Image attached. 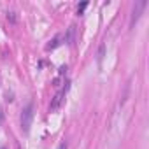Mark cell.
<instances>
[{"instance_id": "obj_1", "label": "cell", "mask_w": 149, "mask_h": 149, "mask_svg": "<svg viewBox=\"0 0 149 149\" xmlns=\"http://www.w3.org/2000/svg\"><path fill=\"white\" fill-rule=\"evenodd\" d=\"M33 112H35L33 102H28L21 111V130H23V133L30 132V126H32V121H33Z\"/></svg>"}, {"instance_id": "obj_2", "label": "cell", "mask_w": 149, "mask_h": 149, "mask_svg": "<svg viewBox=\"0 0 149 149\" xmlns=\"http://www.w3.org/2000/svg\"><path fill=\"white\" fill-rule=\"evenodd\" d=\"M147 6V0H139V2L133 6V11H132V18H130V28H133L135 26V23L139 21V18H140V13L144 11V7Z\"/></svg>"}, {"instance_id": "obj_3", "label": "cell", "mask_w": 149, "mask_h": 149, "mask_svg": "<svg viewBox=\"0 0 149 149\" xmlns=\"http://www.w3.org/2000/svg\"><path fill=\"white\" fill-rule=\"evenodd\" d=\"M67 86L60 91V93H56L54 95V98H53V102H51V105H49V111H56L58 107H60V104H61V100H63V97H65V93H67V90H68V83H65Z\"/></svg>"}, {"instance_id": "obj_4", "label": "cell", "mask_w": 149, "mask_h": 149, "mask_svg": "<svg viewBox=\"0 0 149 149\" xmlns=\"http://www.w3.org/2000/svg\"><path fill=\"white\" fill-rule=\"evenodd\" d=\"M60 40H61V35H56V37H54V39H53V40H51V42H49V44L46 46V51H51V49H56V47H58V46L61 44Z\"/></svg>"}, {"instance_id": "obj_5", "label": "cell", "mask_w": 149, "mask_h": 149, "mask_svg": "<svg viewBox=\"0 0 149 149\" xmlns=\"http://www.w3.org/2000/svg\"><path fill=\"white\" fill-rule=\"evenodd\" d=\"M74 33H76V26H70L68 30H67V35H65V40H67V44H74Z\"/></svg>"}, {"instance_id": "obj_6", "label": "cell", "mask_w": 149, "mask_h": 149, "mask_svg": "<svg viewBox=\"0 0 149 149\" xmlns=\"http://www.w3.org/2000/svg\"><path fill=\"white\" fill-rule=\"evenodd\" d=\"M104 56H105V44L102 42V44H100V47H98V54H97V61H98V67L102 65V61H104Z\"/></svg>"}, {"instance_id": "obj_7", "label": "cell", "mask_w": 149, "mask_h": 149, "mask_svg": "<svg viewBox=\"0 0 149 149\" xmlns=\"http://www.w3.org/2000/svg\"><path fill=\"white\" fill-rule=\"evenodd\" d=\"M7 19H9L11 23H16V19H18V18H16V13H14V11H9V13H7Z\"/></svg>"}, {"instance_id": "obj_8", "label": "cell", "mask_w": 149, "mask_h": 149, "mask_svg": "<svg viewBox=\"0 0 149 149\" xmlns=\"http://www.w3.org/2000/svg\"><path fill=\"white\" fill-rule=\"evenodd\" d=\"M88 7V2H81L79 6H77V14H83V11Z\"/></svg>"}, {"instance_id": "obj_9", "label": "cell", "mask_w": 149, "mask_h": 149, "mask_svg": "<svg viewBox=\"0 0 149 149\" xmlns=\"http://www.w3.org/2000/svg\"><path fill=\"white\" fill-rule=\"evenodd\" d=\"M63 74H67V65H61L60 67V76H63Z\"/></svg>"}, {"instance_id": "obj_10", "label": "cell", "mask_w": 149, "mask_h": 149, "mask_svg": "<svg viewBox=\"0 0 149 149\" xmlns=\"http://www.w3.org/2000/svg\"><path fill=\"white\" fill-rule=\"evenodd\" d=\"M68 146H67V140H63V142H60V146H58V149H67Z\"/></svg>"}, {"instance_id": "obj_11", "label": "cell", "mask_w": 149, "mask_h": 149, "mask_svg": "<svg viewBox=\"0 0 149 149\" xmlns=\"http://www.w3.org/2000/svg\"><path fill=\"white\" fill-rule=\"evenodd\" d=\"M2 119H4V112H2V109H0V123H2Z\"/></svg>"}, {"instance_id": "obj_12", "label": "cell", "mask_w": 149, "mask_h": 149, "mask_svg": "<svg viewBox=\"0 0 149 149\" xmlns=\"http://www.w3.org/2000/svg\"><path fill=\"white\" fill-rule=\"evenodd\" d=\"M0 149H6V147H0Z\"/></svg>"}]
</instances>
